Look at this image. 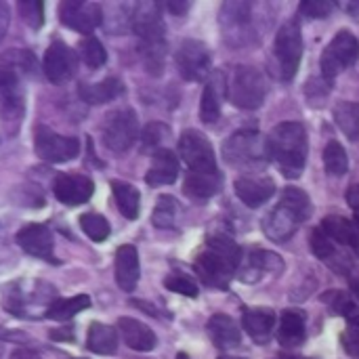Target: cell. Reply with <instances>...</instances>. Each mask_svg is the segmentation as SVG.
<instances>
[{"label":"cell","mask_w":359,"mask_h":359,"mask_svg":"<svg viewBox=\"0 0 359 359\" xmlns=\"http://www.w3.org/2000/svg\"><path fill=\"white\" fill-rule=\"evenodd\" d=\"M223 97H227V80L221 72L212 76V80L206 84L202 93V103H200V120L204 124H215L221 116V105Z\"/></svg>","instance_id":"44dd1931"},{"label":"cell","mask_w":359,"mask_h":359,"mask_svg":"<svg viewBox=\"0 0 359 359\" xmlns=\"http://www.w3.org/2000/svg\"><path fill=\"white\" fill-rule=\"evenodd\" d=\"M242 257V248L229 236H210L196 255V271L206 286L225 290L231 276L240 269Z\"/></svg>","instance_id":"6da1fadb"},{"label":"cell","mask_w":359,"mask_h":359,"mask_svg":"<svg viewBox=\"0 0 359 359\" xmlns=\"http://www.w3.org/2000/svg\"><path fill=\"white\" fill-rule=\"evenodd\" d=\"M133 29L141 38V42H164V21L160 2H139L133 11Z\"/></svg>","instance_id":"9a60e30c"},{"label":"cell","mask_w":359,"mask_h":359,"mask_svg":"<svg viewBox=\"0 0 359 359\" xmlns=\"http://www.w3.org/2000/svg\"><path fill=\"white\" fill-rule=\"evenodd\" d=\"M219 359H244V358H236V355H221Z\"/></svg>","instance_id":"11a10c76"},{"label":"cell","mask_w":359,"mask_h":359,"mask_svg":"<svg viewBox=\"0 0 359 359\" xmlns=\"http://www.w3.org/2000/svg\"><path fill=\"white\" fill-rule=\"evenodd\" d=\"M236 194L246 206L259 208L276 194V183L269 177L246 175V177H240L236 181Z\"/></svg>","instance_id":"d6986e66"},{"label":"cell","mask_w":359,"mask_h":359,"mask_svg":"<svg viewBox=\"0 0 359 359\" xmlns=\"http://www.w3.org/2000/svg\"><path fill=\"white\" fill-rule=\"evenodd\" d=\"M55 198L65 206H80L90 200L95 185L84 175H57L53 183Z\"/></svg>","instance_id":"2e32d148"},{"label":"cell","mask_w":359,"mask_h":359,"mask_svg":"<svg viewBox=\"0 0 359 359\" xmlns=\"http://www.w3.org/2000/svg\"><path fill=\"white\" fill-rule=\"evenodd\" d=\"M72 334H74L72 328L69 330H50V339L53 341H74Z\"/></svg>","instance_id":"f907efd6"},{"label":"cell","mask_w":359,"mask_h":359,"mask_svg":"<svg viewBox=\"0 0 359 359\" xmlns=\"http://www.w3.org/2000/svg\"><path fill=\"white\" fill-rule=\"evenodd\" d=\"M25 111L23 88L19 84V74L6 65H0V124L8 135H15L21 126Z\"/></svg>","instance_id":"5b68a950"},{"label":"cell","mask_w":359,"mask_h":359,"mask_svg":"<svg viewBox=\"0 0 359 359\" xmlns=\"http://www.w3.org/2000/svg\"><path fill=\"white\" fill-rule=\"evenodd\" d=\"M34 149L44 162L61 164L80 154V141L76 137H63L46 126H38L34 135Z\"/></svg>","instance_id":"7c38bea8"},{"label":"cell","mask_w":359,"mask_h":359,"mask_svg":"<svg viewBox=\"0 0 359 359\" xmlns=\"http://www.w3.org/2000/svg\"><path fill=\"white\" fill-rule=\"evenodd\" d=\"M177 359H191V358H189L187 353H179V355H177Z\"/></svg>","instance_id":"9f6ffc18"},{"label":"cell","mask_w":359,"mask_h":359,"mask_svg":"<svg viewBox=\"0 0 359 359\" xmlns=\"http://www.w3.org/2000/svg\"><path fill=\"white\" fill-rule=\"evenodd\" d=\"M341 341H343L345 351H347L351 358L359 359V322H349V324H347V328H345Z\"/></svg>","instance_id":"bcb514c9"},{"label":"cell","mask_w":359,"mask_h":359,"mask_svg":"<svg viewBox=\"0 0 359 359\" xmlns=\"http://www.w3.org/2000/svg\"><path fill=\"white\" fill-rule=\"evenodd\" d=\"M309 246L313 250V255L318 259H324V261H330L332 257H337V248H334V242L326 236V231L322 227L313 229L311 238H309Z\"/></svg>","instance_id":"b9f144b4"},{"label":"cell","mask_w":359,"mask_h":359,"mask_svg":"<svg viewBox=\"0 0 359 359\" xmlns=\"http://www.w3.org/2000/svg\"><path fill=\"white\" fill-rule=\"evenodd\" d=\"M242 326L248 332V337L259 343L265 345L273 332L276 326V313L267 307H255V309H246L242 313Z\"/></svg>","instance_id":"603a6c76"},{"label":"cell","mask_w":359,"mask_h":359,"mask_svg":"<svg viewBox=\"0 0 359 359\" xmlns=\"http://www.w3.org/2000/svg\"><path fill=\"white\" fill-rule=\"evenodd\" d=\"M86 347H88V351H93L97 355H111L118 349V334L111 326L95 322L88 326Z\"/></svg>","instance_id":"4dcf8cb0"},{"label":"cell","mask_w":359,"mask_h":359,"mask_svg":"<svg viewBox=\"0 0 359 359\" xmlns=\"http://www.w3.org/2000/svg\"><path fill=\"white\" fill-rule=\"evenodd\" d=\"M355 223L359 225V212H355Z\"/></svg>","instance_id":"6f0895ef"},{"label":"cell","mask_w":359,"mask_h":359,"mask_svg":"<svg viewBox=\"0 0 359 359\" xmlns=\"http://www.w3.org/2000/svg\"><path fill=\"white\" fill-rule=\"evenodd\" d=\"M179 177V158L172 149H156L151 158V166L145 175V183L149 187L172 185Z\"/></svg>","instance_id":"ffe728a7"},{"label":"cell","mask_w":359,"mask_h":359,"mask_svg":"<svg viewBox=\"0 0 359 359\" xmlns=\"http://www.w3.org/2000/svg\"><path fill=\"white\" fill-rule=\"evenodd\" d=\"M101 133L107 149H111L114 154H124L126 149L133 147V143L139 137L137 114L130 107H120L109 111L103 120Z\"/></svg>","instance_id":"8992f818"},{"label":"cell","mask_w":359,"mask_h":359,"mask_svg":"<svg viewBox=\"0 0 359 359\" xmlns=\"http://www.w3.org/2000/svg\"><path fill=\"white\" fill-rule=\"evenodd\" d=\"M78 67V57L76 53L61 40H55L46 53H44V76L53 82V84H65L67 80L74 78Z\"/></svg>","instance_id":"5bb4252c"},{"label":"cell","mask_w":359,"mask_h":359,"mask_svg":"<svg viewBox=\"0 0 359 359\" xmlns=\"http://www.w3.org/2000/svg\"><path fill=\"white\" fill-rule=\"evenodd\" d=\"M111 191H114V200H116V206L122 212V217H126L128 221H135L139 217V208H141V196H139L137 187H133L130 183H124V181H111Z\"/></svg>","instance_id":"1f68e13d"},{"label":"cell","mask_w":359,"mask_h":359,"mask_svg":"<svg viewBox=\"0 0 359 359\" xmlns=\"http://www.w3.org/2000/svg\"><path fill=\"white\" fill-rule=\"evenodd\" d=\"M334 120L339 124V128L351 139H359V103L351 101H343L334 107Z\"/></svg>","instance_id":"836d02e7"},{"label":"cell","mask_w":359,"mask_h":359,"mask_svg":"<svg viewBox=\"0 0 359 359\" xmlns=\"http://www.w3.org/2000/svg\"><path fill=\"white\" fill-rule=\"evenodd\" d=\"M311 217V200L299 187L284 189L280 204L263 219V231L271 242H288Z\"/></svg>","instance_id":"3957f363"},{"label":"cell","mask_w":359,"mask_h":359,"mask_svg":"<svg viewBox=\"0 0 359 359\" xmlns=\"http://www.w3.org/2000/svg\"><path fill=\"white\" fill-rule=\"evenodd\" d=\"M284 359H313V358H301V355H284Z\"/></svg>","instance_id":"db71d44e"},{"label":"cell","mask_w":359,"mask_h":359,"mask_svg":"<svg viewBox=\"0 0 359 359\" xmlns=\"http://www.w3.org/2000/svg\"><path fill=\"white\" fill-rule=\"evenodd\" d=\"M8 23H11V8H8L6 2L0 0V42H2V38L6 36Z\"/></svg>","instance_id":"7dc6e473"},{"label":"cell","mask_w":359,"mask_h":359,"mask_svg":"<svg viewBox=\"0 0 359 359\" xmlns=\"http://www.w3.org/2000/svg\"><path fill=\"white\" fill-rule=\"evenodd\" d=\"M141 55H143V63L151 76H160L164 72L166 42H141Z\"/></svg>","instance_id":"74e56055"},{"label":"cell","mask_w":359,"mask_h":359,"mask_svg":"<svg viewBox=\"0 0 359 359\" xmlns=\"http://www.w3.org/2000/svg\"><path fill=\"white\" fill-rule=\"evenodd\" d=\"M88 307H90V299L86 294H78L72 299H57L48 305V309L44 311V318L55 320V322H67Z\"/></svg>","instance_id":"d6a6232c"},{"label":"cell","mask_w":359,"mask_h":359,"mask_svg":"<svg viewBox=\"0 0 359 359\" xmlns=\"http://www.w3.org/2000/svg\"><path fill=\"white\" fill-rule=\"evenodd\" d=\"M164 286L170 290V292H177V294H183V297H189V299H196L198 297V286L191 278H187L185 273H170L166 280H164Z\"/></svg>","instance_id":"7bdbcfd3"},{"label":"cell","mask_w":359,"mask_h":359,"mask_svg":"<svg viewBox=\"0 0 359 359\" xmlns=\"http://www.w3.org/2000/svg\"><path fill=\"white\" fill-rule=\"evenodd\" d=\"M124 90L122 82L118 78H105L101 82H95V84H80L78 86V93L82 97L84 103L88 105H103L107 101H114L116 97H120Z\"/></svg>","instance_id":"83f0119b"},{"label":"cell","mask_w":359,"mask_h":359,"mask_svg":"<svg viewBox=\"0 0 359 359\" xmlns=\"http://www.w3.org/2000/svg\"><path fill=\"white\" fill-rule=\"evenodd\" d=\"M177 215H179V204L172 196H162L154 208L151 223L158 229H172L177 225Z\"/></svg>","instance_id":"e575fe53"},{"label":"cell","mask_w":359,"mask_h":359,"mask_svg":"<svg viewBox=\"0 0 359 359\" xmlns=\"http://www.w3.org/2000/svg\"><path fill=\"white\" fill-rule=\"evenodd\" d=\"M72 359H84V358H72Z\"/></svg>","instance_id":"680465c9"},{"label":"cell","mask_w":359,"mask_h":359,"mask_svg":"<svg viewBox=\"0 0 359 359\" xmlns=\"http://www.w3.org/2000/svg\"><path fill=\"white\" fill-rule=\"evenodd\" d=\"M299 11H301L305 17L324 19V17H328V15L334 11V2H328V0H305V2H301Z\"/></svg>","instance_id":"f6af8a7d"},{"label":"cell","mask_w":359,"mask_h":359,"mask_svg":"<svg viewBox=\"0 0 359 359\" xmlns=\"http://www.w3.org/2000/svg\"><path fill=\"white\" fill-rule=\"evenodd\" d=\"M267 154V139H263L257 130H240L223 143V156L231 166H250L263 162Z\"/></svg>","instance_id":"ba28073f"},{"label":"cell","mask_w":359,"mask_h":359,"mask_svg":"<svg viewBox=\"0 0 359 359\" xmlns=\"http://www.w3.org/2000/svg\"><path fill=\"white\" fill-rule=\"evenodd\" d=\"M80 227H82V231H84L93 242H105V240L109 238V231H111L107 219L101 217V215H97V212H86V215H82V217H80Z\"/></svg>","instance_id":"f35d334b"},{"label":"cell","mask_w":359,"mask_h":359,"mask_svg":"<svg viewBox=\"0 0 359 359\" xmlns=\"http://www.w3.org/2000/svg\"><path fill=\"white\" fill-rule=\"evenodd\" d=\"M273 50H276L280 76L284 80H292L303 59V34L297 19H290L280 27V32L276 34Z\"/></svg>","instance_id":"52a82bcc"},{"label":"cell","mask_w":359,"mask_h":359,"mask_svg":"<svg viewBox=\"0 0 359 359\" xmlns=\"http://www.w3.org/2000/svg\"><path fill=\"white\" fill-rule=\"evenodd\" d=\"M78 55H80V59H82L90 69H97V67H101V65L107 61V53H105L103 44H101L95 36H86V38L80 40V44H78Z\"/></svg>","instance_id":"8d00e7d4"},{"label":"cell","mask_w":359,"mask_h":359,"mask_svg":"<svg viewBox=\"0 0 359 359\" xmlns=\"http://www.w3.org/2000/svg\"><path fill=\"white\" fill-rule=\"evenodd\" d=\"M324 166L328 170V175L334 177H343L349 170V158L345 147L339 141H330L324 149Z\"/></svg>","instance_id":"d590c367"},{"label":"cell","mask_w":359,"mask_h":359,"mask_svg":"<svg viewBox=\"0 0 359 359\" xmlns=\"http://www.w3.org/2000/svg\"><path fill=\"white\" fill-rule=\"evenodd\" d=\"M11 359H40V355L36 353V351H32V349H17Z\"/></svg>","instance_id":"816d5d0a"},{"label":"cell","mask_w":359,"mask_h":359,"mask_svg":"<svg viewBox=\"0 0 359 359\" xmlns=\"http://www.w3.org/2000/svg\"><path fill=\"white\" fill-rule=\"evenodd\" d=\"M179 156L191 168V172H215L217 158L212 143L200 130H185L179 137Z\"/></svg>","instance_id":"8fae6325"},{"label":"cell","mask_w":359,"mask_h":359,"mask_svg":"<svg viewBox=\"0 0 359 359\" xmlns=\"http://www.w3.org/2000/svg\"><path fill=\"white\" fill-rule=\"evenodd\" d=\"M267 95L265 76L252 65H238L227 80V99L240 109H257Z\"/></svg>","instance_id":"277c9868"},{"label":"cell","mask_w":359,"mask_h":359,"mask_svg":"<svg viewBox=\"0 0 359 359\" xmlns=\"http://www.w3.org/2000/svg\"><path fill=\"white\" fill-rule=\"evenodd\" d=\"M166 6H168V11L175 13V15H183V13L189 11V2H187V0H168Z\"/></svg>","instance_id":"c3c4849f"},{"label":"cell","mask_w":359,"mask_h":359,"mask_svg":"<svg viewBox=\"0 0 359 359\" xmlns=\"http://www.w3.org/2000/svg\"><path fill=\"white\" fill-rule=\"evenodd\" d=\"M221 183L223 179L217 170L215 172H189L185 177L183 191L194 200H208L215 194H219Z\"/></svg>","instance_id":"f1b7e54d"},{"label":"cell","mask_w":359,"mask_h":359,"mask_svg":"<svg viewBox=\"0 0 359 359\" xmlns=\"http://www.w3.org/2000/svg\"><path fill=\"white\" fill-rule=\"evenodd\" d=\"M359 57V42L358 38L349 32L343 29L339 32L332 42L326 46L322 55V74L326 82H332L341 72L351 67Z\"/></svg>","instance_id":"9c48e42d"},{"label":"cell","mask_w":359,"mask_h":359,"mask_svg":"<svg viewBox=\"0 0 359 359\" xmlns=\"http://www.w3.org/2000/svg\"><path fill=\"white\" fill-rule=\"evenodd\" d=\"M139 252L135 246L124 244L116 250V284L124 292H133L139 282Z\"/></svg>","instance_id":"7402d4cb"},{"label":"cell","mask_w":359,"mask_h":359,"mask_svg":"<svg viewBox=\"0 0 359 359\" xmlns=\"http://www.w3.org/2000/svg\"><path fill=\"white\" fill-rule=\"evenodd\" d=\"M17 244L29 257L42 259V261H55V255H53V248H55L53 233H50V229L46 225H40V223L25 225L17 233Z\"/></svg>","instance_id":"e0dca14e"},{"label":"cell","mask_w":359,"mask_h":359,"mask_svg":"<svg viewBox=\"0 0 359 359\" xmlns=\"http://www.w3.org/2000/svg\"><path fill=\"white\" fill-rule=\"evenodd\" d=\"M206 330H208V337H210V341L215 343V347H219V349H223V351L238 347L240 341H242L236 322H233L229 316H225V313L212 316V318L208 320Z\"/></svg>","instance_id":"4316f807"},{"label":"cell","mask_w":359,"mask_h":359,"mask_svg":"<svg viewBox=\"0 0 359 359\" xmlns=\"http://www.w3.org/2000/svg\"><path fill=\"white\" fill-rule=\"evenodd\" d=\"M118 330L124 339V343L135 351H151L156 347V334L149 326H145L139 320L133 318H120Z\"/></svg>","instance_id":"d4e9b609"},{"label":"cell","mask_w":359,"mask_h":359,"mask_svg":"<svg viewBox=\"0 0 359 359\" xmlns=\"http://www.w3.org/2000/svg\"><path fill=\"white\" fill-rule=\"evenodd\" d=\"M324 301H326V305L334 313L343 316L347 320V324L349 322H359V307L347 294H343V292H330V294H324Z\"/></svg>","instance_id":"ab89813d"},{"label":"cell","mask_w":359,"mask_h":359,"mask_svg":"<svg viewBox=\"0 0 359 359\" xmlns=\"http://www.w3.org/2000/svg\"><path fill=\"white\" fill-rule=\"evenodd\" d=\"M59 21L80 34H90L103 21V8L97 2L63 0L59 4Z\"/></svg>","instance_id":"4fadbf2b"},{"label":"cell","mask_w":359,"mask_h":359,"mask_svg":"<svg viewBox=\"0 0 359 359\" xmlns=\"http://www.w3.org/2000/svg\"><path fill=\"white\" fill-rule=\"evenodd\" d=\"M179 74L189 82H202L212 72V57L202 40H183L175 55Z\"/></svg>","instance_id":"30bf717a"},{"label":"cell","mask_w":359,"mask_h":359,"mask_svg":"<svg viewBox=\"0 0 359 359\" xmlns=\"http://www.w3.org/2000/svg\"><path fill=\"white\" fill-rule=\"evenodd\" d=\"M307 334V324H305V313L299 309H288L280 318V328H278V343L286 349L301 347L305 343Z\"/></svg>","instance_id":"cb8c5ba5"},{"label":"cell","mask_w":359,"mask_h":359,"mask_svg":"<svg viewBox=\"0 0 359 359\" xmlns=\"http://www.w3.org/2000/svg\"><path fill=\"white\" fill-rule=\"evenodd\" d=\"M349 284H351V290H353V294H355V299L359 301V273H349Z\"/></svg>","instance_id":"f5cc1de1"},{"label":"cell","mask_w":359,"mask_h":359,"mask_svg":"<svg viewBox=\"0 0 359 359\" xmlns=\"http://www.w3.org/2000/svg\"><path fill=\"white\" fill-rule=\"evenodd\" d=\"M269 156L286 179H299L307 162V130L301 122H282L267 137Z\"/></svg>","instance_id":"7a4b0ae2"},{"label":"cell","mask_w":359,"mask_h":359,"mask_svg":"<svg viewBox=\"0 0 359 359\" xmlns=\"http://www.w3.org/2000/svg\"><path fill=\"white\" fill-rule=\"evenodd\" d=\"M17 8H19L21 19L29 27H34V29L42 27V23H44V4L40 0H21L17 4Z\"/></svg>","instance_id":"60d3db41"},{"label":"cell","mask_w":359,"mask_h":359,"mask_svg":"<svg viewBox=\"0 0 359 359\" xmlns=\"http://www.w3.org/2000/svg\"><path fill=\"white\" fill-rule=\"evenodd\" d=\"M250 23V4L248 2H225L221 8V25L225 32V38L238 36V32H244V27Z\"/></svg>","instance_id":"f546056e"},{"label":"cell","mask_w":359,"mask_h":359,"mask_svg":"<svg viewBox=\"0 0 359 359\" xmlns=\"http://www.w3.org/2000/svg\"><path fill=\"white\" fill-rule=\"evenodd\" d=\"M347 202H349V206H351L355 212H359V183L351 185V187L347 189Z\"/></svg>","instance_id":"681fc988"},{"label":"cell","mask_w":359,"mask_h":359,"mask_svg":"<svg viewBox=\"0 0 359 359\" xmlns=\"http://www.w3.org/2000/svg\"><path fill=\"white\" fill-rule=\"evenodd\" d=\"M170 135V128L162 122H151L145 126L143 135H141V141H143V149H154L158 147L164 139H168Z\"/></svg>","instance_id":"ee69618b"},{"label":"cell","mask_w":359,"mask_h":359,"mask_svg":"<svg viewBox=\"0 0 359 359\" xmlns=\"http://www.w3.org/2000/svg\"><path fill=\"white\" fill-rule=\"evenodd\" d=\"M282 267H284V261L278 255L269 250H252L246 255V259L242 257L238 278L246 284H255L263 280L267 271H282Z\"/></svg>","instance_id":"ac0fdd59"},{"label":"cell","mask_w":359,"mask_h":359,"mask_svg":"<svg viewBox=\"0 0 359 359\" xmlns=\"http://www.w3.org/2000/svg\"><path fill=\"white\" fill-rule=\"evenodd\" d=\"M322 229L326 231V236L343 246H349L359 257V225L355 221H349L345 217H326L322 223Z\"/></svg>","instance_id":"484cf974"}]
</instances>
